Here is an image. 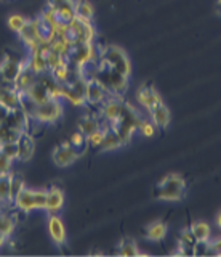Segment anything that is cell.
<instances>
[{"label":"cell","instance_id":"obj_1","mask_svg":"<svg viewBox=\"0 0 221 257\" xmlns=\"http://www.w3.org/2000/svg\"><path fill=\"white\" fill-rule=\"evenodd\" d=\"M186 193V180L180 174H168L157 183L154 198L160 201H181Z\"/></svg>","mask_w":221,"mask_h":257},{"label":"cell","instance_id":"obj_2","mask_svg":"<svg viewBox=\"0 0 221 257\" xmlns=\"http://www.w3.org/2000/svg\"><path fill=\"white\" fill-rule=\"evenodd\" d=\"M94 79L100 80L102 87H104L110 95H116V96H120L128 88L127 76H124L122 72L116 71L114 68H110L101 61H98V69H96V76H94Z\"/></svg>","mask_w":221,"mask_h":257},{"label":"cell","instance_id":"obj_3","mask_svg":"<svg viewBox=\"0 0 221 257\" xmlns=\"http://www.w3.org/2000/svg\"><path fill=\"white\" fill-rule=\"evenodd\" d=\"M98 61L108 64V66L114 68L116 71L122 72L124 76L130 77L132 74V64L127 53H125L120 47L116 45H108L98 53Z\"/></svg>","mask_w":221,"mask_h":257},{"label":"cell","instance_id":"obj_4","mask_svg":"<svg viewBox=\"0 0 221 257\" xmlns=\"http://www.w3.org/2000/svg\"><path fill=\"white\" fill-rule=\"evenodd\" d=\"M64 108L60 98H50L42 104H37L32 114V120L38 124H54L61 119Z\"/></svg>","mask_w":221,"mask_h":257},{"label":"cell","instance_id":"obj_5","mask_svg":"<svg viewBox=\"0 0 221 257\" xmlns=\"http://www.w3.org/2000/svg\"><path fill=\"white\" fill-rule=\"evenodd\" d=\"M94 37H96V31H94L92 21L76 18L69 21V40L76 44H93Z\"/></svg>","mask_w":221,"mask_h":257},{"label":"cell","instance_id":"obj_6","mask_svg":"<svg viewBox=\"0 0 221 257\" xmlns=\"http://www.w3.org/2000/svg\"><path fill=\"white\" fill-rule=\"evenodd\" d=\"M125 103L120 100V96L110 95L100 104V114L106 124H112L122 116Z\"/></svg>","mask_w":221,"mask_h":257},{"label":"cell","instance_id":"obj_7","mask_svg":"<svg viewBox=\"0 0 221 257\" xmlns=\"http://www.w3.org/2000/svg\"><path fill=\"white\" fill-rule=\"evenodd\" d=\"M52 156H53V163L58 167H69L80 158V151L76 150L69 142H64V143H60L58 147L53 150Z\"/></svg>","mask_w":221,"mask_h":257},{"label":"cell","instance_id":"obj_8","mask_svg":"<svg viewBox=\"0 0 221 257\" xmlns=\"http://www.w3.org/2000/svg\"><path fill=\"white\" fill-rule=\"evenodd\" d=\"M110 93L106 90L102 84L96 79H90L85 82V101L93 106H100V104L104 101Z\"/></svg>","mask_w":221,"mask_h":257},{"label":"cell","instance_id":"obj_9","mask_svg":"<svg viewBox=\"0 0 221 257\" xmlns=\"http://www.w3.org/2000/svg\"><path fill=\"white\" fill-rule=\"evenodd\" d=\"M24 66H26V60H20L18 56H14L12 53H6L4 56V60L0 61V68H2L5 79L12 84L14 82V79L18 77V74Z\"/></svg>","mask_w":221,"mask_h":257},{"label":"cell","instance_id":"obj_10","mask_svg":"<svg viewBox=\"0 0 221 257\" xmlns=\"http://www.w3.org/2000/svg\"><path fill=\"white\" fill-rule=\"evenodd\" d=\"M136 101L140 103V106H143L144 109H152L157 104L164 103L162 95L156 90L152 85H143L138 88L136 92Z\"/></svg>","mask_w":221,"mask_h":257},{"label":"cell","instance_id":"obj_11","mask_svg":"<svg viewBox=\"0 0 221 257\" xmlns=\"http://www.w3.org/2000/svg\"><path fill=\"white\" fill-rule=\"evenodd\" d=\"M26 93H22L14 88L13 84H6L0 87V104L8 109H16L21 106V100Z\"/></svg>","mask_w":221,"mask_h":257},{"label":"cell","instance_id":"obj_12","mask_svg":"<svg viewBox=\"0 0 221 257\" xmlns=\"http://www.w3.org/2000/svg\"><path fill=\"white\" fill-rule=\"evenodd\" d=\"M46 227H48L50 238H52V241L54 244L62 246L66 243V227H64L62 219L58 214H50Z\"/></svg>","mask_w":221,"mask_h":257},{"label":"cell","instance_id":"obj_13","mask_svg":"<svg viewBox=\"0 0 221 257\" xmlns=\"http://www.w3.org/2000/svg\"><path fill=\"white\" fill-rule=\"evenodd\" d=\"M30 122H32V119H30L21 108H16V109H10L5 125H8L10 128H14V131L22 134L29 131Z\"/></svg>","mask_w":221,"mask_h":257},{"label":"cell","instance_id":"obj_14","mask_svg":"<svg viewBox=\"0 0 221 257\" xmlns=\"http://www.w3.org/2000/svg\"><path fill=\"white\" fill-rule=\"evenodd\" d=\"M13 207L16 211L22 212V214H29L36 211V201H34V190L32 188H24L18 193V196L13 199Z\"/></svg>","mask_w":221,"mask_h":257},{"label":"cell","instance_id":"obj_15","mask_svg":"<svg viewBox=\"0 0 221 257\" xmlns=\"http://www.w3.org/2000/svg\"><path fill=\"white\" fill-rule=\"evenodd\" d=\"M16 147H18V161H30L36 153V142L32 137L29 135V132H22L18 140H16Z\"/></svg>","mask_w":221,"mask_h":257},{"label":"cell","instance_id":"obj_16","mask_svg":"<svg viewBox=\"0 0 221 257\" xmlns=\"http://www.w3.org/2000/svg\"><path fill=\"white\" fill-rule=\"evenodd\" d=\"M64 204V193L58 187H50L46 190V204L45 211L48 214H58Z\"/></svg>","mask_w":221,"mask_h":257},{"label":"cell","instance_id":"obj_17","mask_svg":"<svg viewBox=\"0 0 221 257\" xmlns=\"http://www.w3.org/2000/svg\"><path fill=\"white\" fill-rule=\"evenodd\" d=\"M149 116H151V120L156 124L157 128H167L170 120H172V114H170V109L167 108V104L160 103L154 106L152 109H149Z\"/></svg>","mask_w":221,"mask_h":257},{"label":"cell","instance_id":"obj_18","mask_svg":"<svg viewBox=\"0 0 221 257\" xmlns=\"http://www.w3.org/2000/svg\"><path fill=\"white\" fill-rule=\"evenodd\" d=\"M36 82H37V74L32 69H29L28 66H24V68H22V71L18 74V77L14 79L13 85H14L16 90L26 93Z\"/></svg>","mask_w":221,"mask_h":257},{"label":"cell","instance_id":"obj_19","mask_svg":"<svg viewBox=\"0 0 221 257\" xmlns=\"http://www.w3.org/2000/svg\"><path fill=\"white\" fill-rule=\"evenodd\" d=\"M56 8V16L61 23H69L76 18V0H62L60 4H50Z\"/></svg>","mask_w":221,"mask_h":257},{"label":"cell","instance_id":"obj_20","mask_svg":"<svg viewBox=\"0 0 221 257\" xmlns=\"http://www.w3.org/2000/svg\"><path fill=\"white\" fill-rule=\"evenodd\" d=\"M37 82H40L46 88V90H48L52 98H60L61 100V84L50 74V71L44 72V74H38L37 76Z\"/></svg>","mask_w":221,"mask_h":257},{"label":"cell","instance_id":"obj_21","mask_svg":"<svg viewBox=\"0 0 221 257\" xmlns=\"http://www.w3.org/2000/svg\"><path fill=\"white\" fill-rule=\"evenodd\" d=\"M122 140L120 137L117 135V132L114 131L112 127H109L106 122H104V139H102V143L100 145V148L102 151H112V150H117L122 147Z\"/></svg>","mask_w":221,"mask_h":257},{"label":"cell","instance_id":"obj_22","mask_svg":"<svg viewBox=\"0 0 221 257\" xmlns=\"http://www.w3.org/2000/svg\"><path fill=\"white\" fill-rule=\"evenodd\" d=\"M144 236L149 241L159 243V241H162L165 236H167V225H165L164 222H160V220H156L152 223H149L148 227H146Z\"/></svg>","mask_w":221,"mask_h":257},{"label":"cell","instance_id":"obj_23","mask_svg":"<svg viewBox=\"0 0 221 257\" xmlns=\"http://www.w3.org/2000/svg\"><path fill=\"white\" fill-rule=\"evenodd\" d=\"M26 96L28 98L32 101V103H36V104H42V103H45V101H48L52 96H50V93H48V90L40 84V82H36L32 87L29 88V90L26 92Z\"/></svg>","mask_w":221,"mask_h":257},{"label":"cell","instance_id":"obj_24","mask_svg":"<svg viewBox=\"0 0 221 257\" xmlns=\"http://www.w3.org/2000/svg\"><path fill=\"white\" fill-rule=\"evenodd\" d=\"M77 127H78V131H80L86 137V135L93 134L94 131H98V128H101L102 124H101V120L98 117H94L92 114H85V116H82L80 119H78Z\"/></svg>","mask_w":221,"mask_h":257},{"label":"cell","instance_id":"obj_25","mask_svg":"<svg viewBox=\"0 0 221 257\" xmlns=\"http://www.w3.org/2000/svg\"><path fill=\"white\" fill-rule=\"evenodd\" d=\"M189 230H191V233L197 241H210L212 238V228L207 222H202V220L194 222L191 227H189Z\"/></svg>","mask_w":221,"mask_h":257},{"label":"cell","instance_id":"obj_26","mask_svg":"<svg viewBox=\"0 0 221 257\" xmlns=\"http://www.w3.org/2000/svg\"><path fill=\"white\" fill-rule=\"evenodd\" d=\"M117 254L119 255H125V257H132V255H138L140 249L135 239L132 238H124L119 246H117Z\"/></svg>","mask_w":221,"mask_h":257},{"label":"cell","instance_id":"obj_27","mask_svg":"<svg viewBox=\"0 0 221 257\" xmlns=\"http://www.w3.org/2000/svg\"><path fill=\"white\" fill-rule=\"evenodd\" d=\"M76 16L80 20L92 21L94 16L93 5L88 2V0H76Z\"/></svg>","mask_w":221,"mask_h":257},{"label":"cell","instance_id":"obj_28","mask_svg":"<svg viewBox=\"0 0 221 257\" xmlns=\"http://www.w3.org/2000/svg\"><path fill=\"white\" fill-rule=\"evenodd\" d=\"M16 227V222H14V217L8 212L0 211V233L5 235L6 238H10Z\"/></svg>","mask_w":221,"mask_h":257},{"label":"cell","instance_id":"obj_29","mask_svg":"<svg viewBox=\"0 0 221 257\" xmlns=\"http://www.w3.org/2000/svg\"><path fill=\"white\" fill-rule=\"evenodd\" d=\"M10 177L12 174H0V204L10 203Z\"/></svg>","mask_w":221,"mask_h":257},{"label":"cell","instance_id":"obj_30","mask_svg":"<svg viewBox=\"0 0 221 257\" xmlns=\"http://www.w3.org/2000/svg\"><path fill=\"white\" fill-rule=\"evenodd\" d=\"M24 188H26V182L22 180V177L12 172V177H10V203H13V199L18 196V193Z\"/></svg>","mask_w":221,"mask_h":257},{"label":"cell","instance_id":"obj_31","mask_svg":"<svg viewBox=\"0 0 221 257\" xmlns=\"http://www.w3.org/2000/svg\"><path fill=\"white\" fill-rule=\"evenodd\" d=\"M26 23H28V18L24 15H21V13H13L8 16V20H6V24H8V28L13 31V32H18L26 26Z\"/></svg>","mask_w":221,"mask_h":257},{"label":"cell","instance_id":"obj_32","mask_svg":"<svg viewBox=\"0 0 221 257\" xmlns=\"http://www.w3.org/2000/svg\"><path fill=\"white\" fill-rule=\"evenodd\" d=\"M20 135H21V132L14 131V128H10L8 125H5V124L0 125V145L5 142H16Z\"/></svg>","mask_w":221,"mask_h":257},{"label":"cell","instance_id":"obj_33","mask_svg":"<svg viewBox=\"0 0 221 257\" xmlns=\"http://www.w3.org/2000/svg\"><path fill=\"white\" fill-rule=\"evenodd\" d=\"M0 153H4L10 159L16 161L18 159V147H16V142H5L0 145Z\"/></svg>","mask_w":221,"mask_h":257},{"label":"cell","instance_id":"obj_34","mask_svg":"<svg viewBox=\"0 0 221 257\" xmlns=\"http://www.w3.org/2000/svg\"><path fill=\"white\" fill-rule=\"evenodd\" d=\"M102 139H104V128H98L93 134L86 135V145H90L92 148H100V145L102 143Z\"/></svg>","mask_w":221,"mask_h":257},{"label":"cell","instance_id":"obj_35","mask_svg":"<svg viewBox=\"0 0 221 257\" xmlns=\"http://www.w3.org/2000/svg\"><path fill=\"white\" fill-rule=\"evenodd\" d=\"M64 61H66L64 56L60 55V53H56V52L50 50L48 53H46V64H48V71H52L53 68H56L58 64L64 63Z\"/></svg>","mask_w":221,"mask_h":257},{"label":"cell","instance_id":"obj_36","mask_svg":"<svg viewBox=\"0 0 221 257\" xmlns=\"http://www.w3.org/2000/svg\"><path fill=\"white\" fill-rule=\"evenodd\" d=\"M156 124L152 122V120H146V119H143L141 120V124H140V127H138V131H140V134L141 135H144V137H154V134H156Z\"/></svg>","mask_w":221,"mask_h":257},{"label":"cell","instance_id":"obj_37","mask_svg":"<svg viewBox=\"0 0 221 257\" xmlns=\"http://www.w3.org/2000/svg\"><path fill=\"white\" fill-rule=\"evenodd\" d=\"M69 143L72 145V147H74L76 150L80 151V148L86 147V137H85L80 131H77V132H74L72 135H70Z\"/></svg>","mask_w":221,"mask_h":257},{"label":"cell","instance_id":"obj_38","mask_svg":"<svg viewBox=\"0 0 221 257\" xmlns=\"http://www.w3.org/2000/svg\"><path fill=\"white\" fill-rule=\"evenodd\" d=\"M196 243H197V239L194 238V235L191 233V230H189V228H184L183 231H181L178 244H183V246H191V247H194V246H196Z\"/></svg>","mask_w":221,"mask_h":257},{"label":"cell","instance_id":"obj_39","mask_svg":"<svg viewBox=\"0 0 221 257\" xmlns=\"http://www.w3.org/2000/svg\"><path fill=\"white\" fill-rule=\"evenodd\" d=\"M13 171V159H10L4 153H0V174H12Z\"/></svg>","mask_w":221,"mask_h":257},{"label":"cell","instance_id":"obj_40","mask_svg":"<svg viewBox=\"0 0 221 257\" xmlns=\"http://www.w3.org/2000/svg\"><path fill=\"white\" fill-rule=\"evenodd\" d=\"M34 201H36V209H42V211H45L46 190H34Z\"/></svg>","mask_w":221,"mask_h":257},{"label":"cell","instance_id":"obj_41","mask_svg":"<svg viewBox=\"0 0 221 257\" xmlns=\"http://www.w3.org/2000/svg\"><path fill=\"white\" fill-rule=\"evenodd\" d=\"M8 112H10V109H8V108H5V106H2V104H0V125L6 122V117H8Z\"/></svg>","mask_w":221,"mask_h":257},{"label":"cell","instance_id":"obj_42","mask_svg":"<svg viewBox=\"0 0 221 257\" xmlns=\"http://www.w3.org/2000/svg\"><path fill=\"white\" fill-rule=\"evenodd\" d=\"M212 247H213V252L215 254H218V255H221V236L218 238V239H215V241H212Z\"/></svg>","mask_w":221,"mask_h":257},{"label":"cell","instance_id":"obj_43","mask_svg":"<svg viewBox=\"0 0 221 257\" xmlns=\"http://www.w3.org/2000/svg\"><path fill=\"white\" fill-rule=\"evenodd\" d=\"M6 84H12V82H8V80L5 79L4 72H2V68H0V87H2V85H6Z\"/></svg>","mask_w":221,"mask_h":257},{"label":"cell","instance_id":"obj_44","mask_svg":"<svg viewBox=\"0 0 221 257\" xmlns=\"http://www.w3.org/2000/svg\"><path fill=\"white\" fill-rule=\"evenodd\" d=\"M6 239H8V238H6L5 235H2V233H0V247H2V246L6 243Z\"/></svg>","mask_w":221,"mask_h":257},{"label":"cell","instance_id":"obj_45","mask_svg":"<svg viewBox=\"0 0 221 257\" xmlns=\"http://www.w3.org/2000/svg\"><path fill=\"white\" fill-rule=\"evenodd\" d=\"M216 225H218V228L221 230V211H220L218 215H216Z\"/></svg>","mask_w":221,"mask_h":257},{"label":"cell","instance_id":"obj_46","mask_svg":"<svg viewBox=\"0 0 221 257\" xmlns=\"http://www.w3.org/2000/svg\"><path fill=\"white\" fill-rule=\"evenodd\" d=\"M60 2H62V0H50L48 4H60Z\"/></svg>","mask_w":221,"mask_h":257},{"label":"cell","instance_id":"obj_47","mask_svg":"<svg viewBox=\"0 0 221 257\" xmlns=\"http://www.w3.org/2000/svg\"><path fill=\"white\" fill-rule=\"evenodd\" d=\"M218 10H220V13H221V0L218 2Z\"/></svg>","mask_w":221,"mask_h":257},{"label":"cell","instance_id":"obj_48","mask_svg":"<svg viewBox=\"0 0 221 257\" xmlns=\"http://www.w3.org/2000/svg\"><path fill=\"white\" fill-rule=\"evenodd\" d=\"M2 2H6V0H2Z\"/></svg>","mask_w":221,"mask_h":257}]
</instances>
